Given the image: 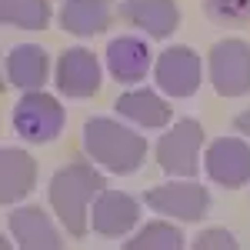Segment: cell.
<instances>
[{"label": "cell", "mask_w": 250, "mask_h": 250, "mask_svg": "<svg viewBox=\"0 0 250 250\" xmlns=\"http://www.w3.org/2000/svg\"><path fill=\"white\" fill-rule=\"evenodd\" d=\"M100 190H104V177L87 160H74L63 170L54 173V180H50V207L63 220L67 233H74V237L87 233V207H90V197H97Z\"/></svg>", "instance_id": "cell-1"}, {"label": "cell", "mask_w": 250, "mask_h": 250, "mask_svg": "<svg viewBox=\"0 0 250 250\" xmlns=\"http://www.w3.org/2000/svg\"><path fill=\"white\" fill-rule=\"evenodd\" d=\"M83 147L90 160L104 164L114 173H134L147 157V140L107 117H94L83 124Z\"/></svg>", "instance_id": "cell-2"}, {"label": "cell", "mask_w": 250, "mask_h": 250, "mask_svg": "<svg viewBox=\"0 0 250 250\" xmlns=\"http://www.w3.org/2000/svg\"><path fill=\"white\" fill-rule=\"evenodd\" d=\"M63 107L40 90H27L14 107V130L30 144H50L63 130Z\"/></svg>", "instance_id": "cell-3"}, {"label": "cell", "mask_w": 250, "mask_h": 250, "mask_svg": "<svg viewBox=\"0 0 250 250\" xmlns=\"http://www.w3.org/2000/svg\"><path fill=\"white\" fill-rule=\"evenodd\" d=\"M210 80L220 97H240L250 90V43L220 40L210 47Z\"/></svg>", "instance_id": "cell-4"}, {"label": "cell", "mask_w": 250, "mask_h": 250, "mask_svg": "<svg viewBox=\"0 0 250 250\" xmlns=\"http://www.w3.org/2000/svg\"><path fill=\"white\" fill-rule=\"evenodd\" d=\"M200 144H204V127L197 120H177L170 127V134H164L160 144H157V164L167 173L193 177Z\"/></svg>", "instance_id": "cell-5"}, {"label": "cell", "mask_w": 250, "mask_h": 250, "mask_svg": "<svg viewBox=\"0 0 250 250\" xmlns=\"http://www.w3.org/2000/svg\"><path fill=\"white\" fill-rule=\"evenodd\" d=\"M207 177L220 187H244L250 180V147L240 137H220L207 147L204 157Z\"/></svg>", "instance_id": "cell-6"}, {"label": "cell", "mask_w": 250, "mask_h": 250, "mask_svg": "<svg viewBox=\"0 0 250 250\" xmlns=\"http://www.w3.org/2000/svg\"><path fill=\"white\" fill-rule=\"evenodd\" d=\"M144 204L157 213H170L180 220H200L210 207V193L200 184H164L144 193Z\"/></svg>", "instance_id": "cell-7"}, {"label": "cell", "mask_w": 250, "mask_h": 250, "mask_svg": "<svg viewBox=\"0 0 250 250\" xmlns=\"http://www.w3.org/2000/svg\"><path fill=\"white\" fill-rule=\"evenodd\" d=\"M157 83L170 97H190L200 87V57L190 47H167L157 57Z\"/></svg>", "instance_id": "cell-8"}, {"label": "cell", "mask_w": 250, "mask_h": 250, "mask_svg": "<svg viewBox=\"0 0 250 250\" xmlns=\"http://www.w3.org/2000/svg\"><path fill=\"white\" fill-rule=\"evenodd\" d=\"M57 87L67 97H77V100L94 97L100 90V63H97V57L83 47L63 50L57 63Z\"/></svg>", "instance_id": "cell-9"}, {"label": "cell", "mask_w": 250, "mask_h": 250, "mask_svg": "<svg viewBox=\"0 0 250 250\" xmlns=\"http://www.w3.org/2000/svg\"><path fill=\"white\" fill-rule=\"evenodd\" d=\"M140 217V204L124 190H100L94 204V230L104 237H124Z\"/></svg>", "instance_id": "cell-10"}, {"label": "cell", "mask_w": 250, "mask_h": 250, "mask_svg": "<svg viewBox=\"0 0 250 250\" xmlns=\"http://www.w3.org/2000/svg\"><path fill=\"white\" fill-rule=\"evenodd\" d=\"M117 14L134 27H144L157 40L170 37L180 23V10L173 0H124Z\"/></svg>", "instance_id": "cell-11"}, {"label": "cell", "mask_w": 250, "mask_h": 250, "mask_svg": "<svg viewBox=\"0 0 250 250\" xmlns=\"http://www.w3.org/2000/svg\"><path fill=\"white\" fill-rule=\"evenodd\" d=\"M34 180H37V160H30L27 150H17V147L0 150V200L7 207L20 197H27Z\"/></svg>", "instance_id": "cell-12"}, {"label": "cell", "mask_w": 250, "mask_h": 250, "mask_svg": "<svg viewBox=\"0 0 250 250\" xmlns=\"http://www.w3.org/2000/svg\"><path fill=\"white\" fill-rule=\"evenodd\" d=\"M47 50L37 47V43H20L14 47L7 60H3V70H7V80L20 87V90H40L43 80H47Z\"/></svg>", "instance_id": "cell-13"}, {"label": "cell", "mask_w": 250, "mask_h": 250, "mask_svg": "<svg viewBox=\"0 0 250 250\" xmlns=\"http://www.w3.org/2000/svg\"><path fill=\"white\" fill-rule=\"evenodd\" d=\"M10 233L17 237L23 250H57L60 237L57 227L50 224V217L40 207H20L10 213Z\"/></svg>", "instance_id": "cell-14"}, {"label": "cell", "mask_w": 250, "mask_h": 250, "mask_svg": "<svg viewBox=\"0 0 250 250\" xmlns=\"http://www.w3.org/2000/svg\"><path fill=\"white\" fill-rule=\"evenodd\" d=\"M107 67L120 83H137L150 70V50L137 37H117L107 43Z\"/></svg>", "instance_id": "cell-15"}, {"label": "cell", "mask_w": 250, "mask_h": 250, "mask_svg": "<svg viewBox=\"0 0 250 250\" xmlns=\"http://www.w3.org/2000/svg\"><path fill=\"white\" fill-rule=\"evenodd\" d=\"M114 20L110 0H67L60 10V27L70 30L74 37H90L104 34Z\"/></svg>", "instance_id": "cell-16"}, {"label": "cell", "mask_w": 250, "mask_h": 250, "mask_svg": "<svg viewBox=\"0 0 250 250\" xmlns=\"http://www.w3.org/2000/svg\"><path fill=\"white\" fill-rule=\"evenodd\" d=\"M117 114L134 120L140 127H164L170 120V107L154 94V90H130V94L117 97Z\"/></svg>", "instance_id": "cell-17"}, {"label": "cell", "mask_w": 250, "mask_h": 250, "mask_svg": "<svg viewBox=\"0 0 250 250\" xmlns=\"http://www.w3.org/2000/svg\"><path fill=\"white\" fill-rule=\"evenodd\" d=\"M0 20L20 30H43L50 23L47 0H0Z\"/></svg>", "instance_id": "cell-18"}, {"label": "cell", "mask_w": 250, "mask_h": 250, "mask_svg": "<svg viewBox=\"0 0 250 250\" xmlns=\"http://www.w3.org/2000/svg\"><path fill=\"white\" fill-rule=\"evenodd\" d=\"M124 247L127 250H180L184 247V233L170 224H164V220H154L137 233L134 240H127Z\"/></svg>", "instance_id": "cell-19"}, {"label": "cell", "mask_w": 250, "mask_h": 250, "mask_svg": "<svg viewBox=\"0 0 250 250\" xmlns=\"http://www.w3.org/2000/svg\"><path fill=\"white\" fill-rule=\"evenodd\" d=\"M204 14L220 27H247L250 0H204Z\"/></svg>", "instance_id": "cell-20"}, {"label": "cell", "mask_w": 250, "mask_h": 250, "mask_svg": "<svg viewBox=\"0 0 250 250\" xmlns=\"http://www.w3.org/2000/svg\"><path fill=\"white\" fill-rule=\"evenodd\" d=\"M220 247L233 250V247H237V240H233L227 230H204L197 240H193V250H220Z\"/></svg>", "instance_id": "cell-21"}, {"label": "cell", "mask_w": 250, "mask_h": 250, "mask_svg": "<svg viewBox=\"0 0 250 250\" xmlns=\"http://www.w3.org/2000/svg\"><path fill=\"white\" fill-rule=\"evenodd\" d=\"M233 127H237L240 134H247V137H250V110H244V114L233 117Z\"/></svg>", "instance_id": "cell-22"}]
</instances>
